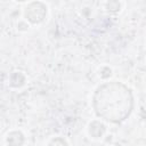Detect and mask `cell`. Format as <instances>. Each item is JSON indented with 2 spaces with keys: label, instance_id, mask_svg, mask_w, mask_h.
I'll use <instances>...</instances> for the list:
<instances>
[{
  "label": "cell",
  "instance_id": "1",
  "mask_svg": "<svg viewBox=\"0 0 146 146\" xmlns=\"http://www.w3.org/2000/svg\"><path fill=\"white\" fill-rule=\"evenodd\" d=\"M92 106L99 117L112 123H120L130 115L133 97L130 89L123 83L106 82L96 89Z\"/></svg>",
  "mask_w": 146,
  "mask_h": 146
},
{
  "label": "cell",
  "instance_id": "2",
  "mask_svg": "<svg viewBox=\"0 0 146 146\" xmlns=\"http://www.w3.org/2000/svg\"><path fill=\"white\" fill-rule=\"evenodd\" d=\"M47 8L42 2H32L25 10V16L31 23H40L43 21Z\"/></svg>",
  "mask_w": 146,
  "mask_h": 146
}]
</instances>
